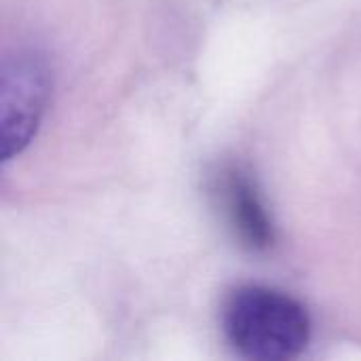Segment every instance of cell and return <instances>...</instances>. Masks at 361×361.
Wrapping results in <instances>:
<instances>
[{
  "instance_id": "1",
  "label": "cell",
  "mask_w": 361,
  "mask_h": 361,
  "mask_svg": "<svg viewBox=\"0 0 361 361\" xmlns=\"http://www.w3.org/2000/svg\"><path fill=\"white\" fill-rule=\"evenodd\" d=\"M222 332L245 360L288 361L311 341V317L302 302L264 286L235 288L222 305Z\"/></svg>"
},
{
  "instance_id": "3",
  "label": "cell",
  "mask_w": 361,
  "mask_h": 361,
  "mask_svg": "<svg viewBox=\"0 0 361 361\" xmlns=\"http://www.w3.org/2000/svg\"><path fill=\"white\" fill-rule=\"evenodd\" d=\"M214 192L235 237L252 252H264L275 241L273 222L254 186L237 167H224L216 176Z\"/></svg>"
},
{
  "instance_id": "2",
  "label": "cell",
  "mask_w": 361,
  "mask_h": 361,
  "mask_svg": "<svg viewBox=\"0 0 361 361\" xmlns=\"http://www.w3.org/2000/svg\"><path fill=\"white\" fill-rule=\"evenodd\" d=\"M49 68L34 51L2 61L0 74V157L11 161L36 135L49 95Z\"/></svg>"
}]
</instances>
